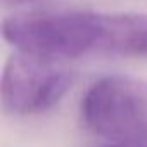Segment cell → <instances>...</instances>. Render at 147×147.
I'll use <instances>...</instances> for the list:
<instances>
[{"label": "cell", "mask_w": 147, "mask_h": 147, "mask_svg": "<svg viewBox=\"0 0 147 147\" xmlns=\"http://www.w3.org/2000/svg\"><path fill=\"white\" fill-rule=\"evenodd\" d=\"M2 33L18 52L64 62L99 54L104 12L61 9L16 14L4 19Z\"/></svg>", "instance_id": "1"}, {"label": "cell", "mask_w": 147, "mask_h": 147, "mask_svg": "<svg viewBox=\"0 0 147 147\" xmlns=\"http://www.w3.org/2000/svg\"><path fill=\"white\" fill-rule=\"evenodd\" d=\"M80 113L83 125L111 144H147V82L109 75L85 92Z\"/></svg>", "instance_id": "2"}, {"label": "cell", "mask_w": 147, "mask_h": 147, "mask_svg": "<svg viewBox=\"0 0 147 147\" xmlns=\"http://www.w3.org/2000/svg\"><path fill=\"white\" fill-rule=\"evenodd\" d=\"M73 71L64 62L16 52L2 73V107L12 116H36L55 107L73 85Z\"/></svg>", "instance_id": "3"}, {"label": "cell", "mask_w": 147, "mask_h": 147, "mask_svg": "<svg viewBox=\"0 0 147 147\" xmlns=\"http://www.w3.org/2000/svg\"><path fill=\"white\" fill-rule=\"evenodd\" d=\"M100 54L119 57L147 55V12H106Z\"/></svg>", "instance_id": "4"}, {"label": "cell", "mask_w": 147, "mask_h": 147, "mask_svg": "<svg viewBox=\"0 0 147 147\" xmlns=\"http://www.w3.org/2000/svg\"><path fill=\"white\" fill-rule=\"evenodd\" d=\"M31 2H38V0H2V4L5 7H18V5H24V4H31Z\"/></svg>", "instance_id": "5"}, {"label": "cell", "mask_w": 147, "mask_h": 147, "mask_svg": "<svg viewBox=\"0 0 147 147\" xmlns=\"http://www.w3.org/2000/svg\"><path fill=\"white\" fill-rule=\"evenodd\" d=\"M104 147H147V144H109Z\"/></svg>", "instance_id": "6"}]
</instances>
